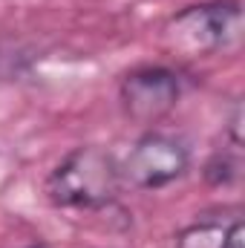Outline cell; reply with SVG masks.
<instances>
[{
    "label": "cell",
    "instance_id": "6da1fadb",
    "mask_svg": "<svg viewBox=\"0 0 245 248\" xmlns=\"http://www.w3.org/2000/svg\"><path fill=\"white\" fill-rule=\"evenodd\" d=\"M122 170L116 159L95 147H75L46 179V196L58 208H104L116 199Z\"/></svg>",
    "mask_w": 245,
    "mask_h": 248
},
{
    "label": "cell",
    "instance_id": "7a4b0ae2",
    "mask_svg": "<svg viewBox=\"0 0 245 248\" xmlns=\"http://www.w3.org/2000/svg\"><path fill=\"white\" fill-rule=\"evenodd\" d=\"M243 32V9L237 0H211L199 6H187L173 15L165 29V46L179 58H202L219 49H228L240 41Z\"/></svg>",
    "mask_w": 245,
    "mask_h": 248
},
{
    "label": "cell",
    "instance_id": "3957f363",
    "mask_svg": "<svg viewBox=\"0 0 245 248\" xmlns=\"http://www.w3.org/2000/svg\"><path fill=\"white\" fill-rule=\"evenodd\" d=\"M190 165V153L184 141L165 136V133H147L141 136L133 150L127 153L122 170V179L141 190H156L170 182H176Z\"/></svg>",
    "mask_w": 245,
    "mask_h": 248
},
{
    "label": "cell",
    "instance_id": "277c9868",
    "mask_svg": "<svg viewBox=\"0 0 245 248\" xmlns=\"http://www.w3.org/2000/svg\"><path fill=\"white\" fill-rule=\"evenodd\" d=\"M182 84L179 78L165 69V66H141L133 69L122 81L119 98H122V110L130 122L136 124H159L179 101Z\"/></svg>",
    "mask_w": 245,
    "mask_h": 248
},
{
    "label": "cell",
    "instance_id": "5b68a950",
    "mask_svg": "<svg viewBox=\"0 0 245 248\" xmlns=\"http://www.w3.org/2000/svg\"><path fill=\"white\" fill-rule=\"evenodd\" d=\"M228 237V225L205 219V222H193L176 234V246L173 248H225Z\"/></svg>",
    "mask_w": 245,
    "mask_h": 248
},
{
    "label": "cell",
    "instance_id": "8992f818",
    "mask_svg": "<svg viewBox=\"0 0 245 248\" xmlns=\"http://www.w3.org/2000/svg\"><path fill=\"white\" fill-rule=\"evenodd\" d=\"M237 173H240V165L231 156H222V153L214 156L208 162V168H205V176H208L211 185H228V182L237 179Z\"/></svg>",
    "mask_w": 245,
    "mask_h": 248
},
{
    "label": "cell",
    "instance_id": "52a82bcc",
    "mask_svg": "<svg viewBox=\"0 0 245 248\" xmlns=\"http://www.w3.org/2000/svg\"><path fill=\"white\" fill-rule=\"evenodd\" d=\"M225 248H245V225H243V219H234V222L228 225Z\"/></svg>",
    "mask_w": 245,
    "mask_h": 248
},
{
    "label": "cell",
    "instance_id": "ba28073f",
    "mask_svg": "<svg viewBox=\"0 0 245 248\" xmlns=\"http://www.w3.org/2000/svg\"><path fill=\"white\" fill-rule=\"evenodd\" d=\"M32 248H38V246H32Z\"/></svg>",
    "mask_w": 245,
    "mask_h": 248
}]
</instances>
